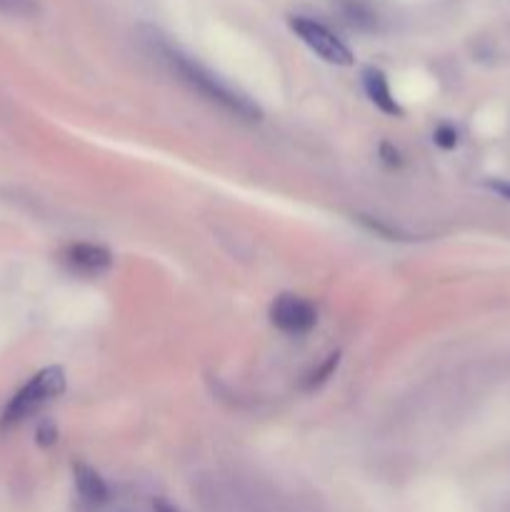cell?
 Instances as JSON below:
<instances>
[{
  "instance_id": "9",
  "label": "cell",
  "mask_w": 510,
  "mask_h": 512,
  "mask_svg": "<svg viewBox=\"0 0 510 512\" xmlns=\"http://www.w3.org/2000/svg\"><path fill=\"white\" fill-rule=\"evenodd\" d=\"M338 363H340V355H338V353L328 355V358H325V363L320 365L318 370H313V373H310L308 378H305L303 388H305V390H315V388H320V385H323L325 380H328L330 375L335 373V368H338Z\"/></svg>"
},
{
  "instance_id": "13",
  "label": "cell",
  "mask_w": 510,
  "mask_h": 512,
  "mask_svg": "<svg viewBox=\"0 0 510 512\" xmlns=\"http://www.w3.org/2000/svg\"><path fill=\"white\" fill-rule=\"evenodd\" d=\"M153 512H178V510H175L170 503H165V500H155Z\"/></svg>"
},
{
  "instance_id": "1",
  "label": "cell",
  "mask_w": 510,
  "mask_h": 512,
  "mask_svg": "<svg viewBox=\"0 0 510 512\" xmlns=\"http://www.w3.org/2000/svg\"><path fill=\"white\" fill-rule=\"evenodd\" d=\"M158 53L160 58L165 60V65L173 70V75H178L190 90L203 95L205 100H210L213 105H220L223 110H228V113L238 115V118L243 120H260L258 105H255L250 98H245V95H240L238 90L230 88L228 83H223V80H220L213 70L205 68L203 63L193 60L190 55L180 53V50L173 48V45L160 43V40H158Z\"/></svg>"
},
{
  "instance_id": "14",
  "label": "cell",
  "mask_w": 510,
  "mask_h": 512,
  "mask_svg": "<svg viewBox=\"0 0 510 512\" xmlns=\"http://www.w3.org/2000/svg\"><path fill=\"white\" fill-rule=\"evenodd\" d=\"M493 188L498 190L500 195H505V198H510V185L508 183H493Z\"/></svg>"
},
{
  "instance_id": "5",
  "label": "cell",
  "mask_w": 510,
  "mask_h": 512,
  "mask_svg": "<svg viewBox=\"0 0 510 512\" xmlns=\"http://www.w3.org/2000/svg\"><path fill=\"white\" fill-rule=\"evenodd\" d=\"M63 263L73 273L80 275H103L105 270L113 268V253L103 245L93 243H75L63 250Z\"/></svg>"
},
{
  "instance_id": "4",
  "label": "cell",
  "mask_w": 510,
  "mask_h": 512,
  "mask_svg": "<svg viewBox=\"0 0 510 512\" xmlns=\"http://www.w3.org/2000/svg\"><path fill=\"white\" fill-rule=\"evenodd\" d=\"M270 320L278 330L288 335H305L315 328L318 323V313L308 300L298 298V295L283 293L275 298L270 305Z\"/></svg>"
},
{
  "instance_id": "6",
  "label": "cell",
  "mask_w": 510,
  "mask_h": 512,
  "mask_svg": "<svg viewBox=\"0 0 510 512\" xmlns=\"http://www.w3.org/2000/svg\"><path fill=\"white\" fill-rule=\"evenodd\" d=\"M363 85L368 98L373 100L375 108L383 110L385 115H395V118H403V108H400L398 100L390 93L388 78H385L383 70L378 68H365L363 70Z\"/></svg>"
},
{
  "instance_id": "10",
  "label": "cell",
  "mask_w": 510,
  "mask_h": 512,
  "mask_svg": "<svg viewBox=\"0 0 510 512\" xmlns=\"http://www.w3.org/2000/svg\"><path fill=\"white\" fill-rule=\"evenodd\" d=\"M433 138H435V143L440 145V148L450 150V148H455V145H458V130L450 128V125H440V128L435 130Z\"/></svg>"
},
{
  "instance_id": "8",
  "label": "cell",
  "mask_w": 510,
  "mask_h": 512,
  "mask_svg": "<svg viewBox=\"0 0 510 512\" xmlns=\"http://www.w3.org/2000/svg\"><path fill=\"white\" fill-rule=\"evenodd\" d=\"M0 13L10 18H35L40 13L38 0H0Z\"/></svg>"
},
{
  "instance_id": "3",
  "label": "cell",
  "mask_w": 510,
  "mask_h": 512,
  "mask_svg": "<svg viewBox=\"0 0 510 512\" xmlns=\"http://www.w3.org/2000/svg\"><path fill=\"white\" fill-rule=\"evenodd\" d=\"M290 28H293V33L298 35V38L303 40L315 55H320L325 63H333V65L353 63V53H350L348 45H345L333 30L325 28L323 23H318V20L295 15V18H290Z\"/></svg>"
},
{
  "instance_id": "12",
  "label": "cell",
  "mask_w": 510,
  "mask_h": 512,
  "mask_svg": "<svg viewBox=\"0 0 510 512\" xmlns=\"http://www.w3.org/2000/svg\"><path fill=\"white\" fill-rule=\"evenodd\" d=\"M380 155H383V160L388 165H400V163H403V160H400V153L390 143L380 145Z\"/></svg>"
},
{
  "instance_id": "2",
  "label": "cell",
  "mask_w": 510,
  "mask_h": 512,
  "mask_svg": "<svg viewBox=\"0 0 510 512\" xmlns=\"http://www.w3.org/2000/svg\"><path fill=\"white\" fill-rule=\"evenodd\" d=\"M65 390V373L63 368H45L38 375L30 378L28 385L18 390V393L10 398V403L5 405L3 418L0 425L3 428H13V425L23 423L30 415L38 413L43 405H48L50 400H55L58 395H63Z\"/></svg>"
},
{
  "instance_id": "11",
  "label": "cell",
  "mask_w": 510,
  "mask_h": 512,
  "mask_svg": "<svg viewBox=\"0 0 510 512\" xmlns=\"http://www.w3.org/2000/svg\"><path fill=\"white\" fill-rule=\"evenodd\" d=\"M58 443V428L53 423H40L38 428V445L40 448H53Z\"/></svg>"
},
{
  "instance_id": "7",
  "label": "cell",
  "mask_w": 510,
  "mask_h": 512,
  "mask_svg": "<svg viewBox=\"0 0 510 512\" xmlns=\"http://www.w3.org/2000/svg\"><path fill=\"white\" fill-rule=\"evenodd\" d=\"M73 478H75V488H78L80 498L90 505H103L108 503L110 490L105 485V480L95 473L90 465L85 463H75L73 465Z\"/></svg>"
}]
</instances>
